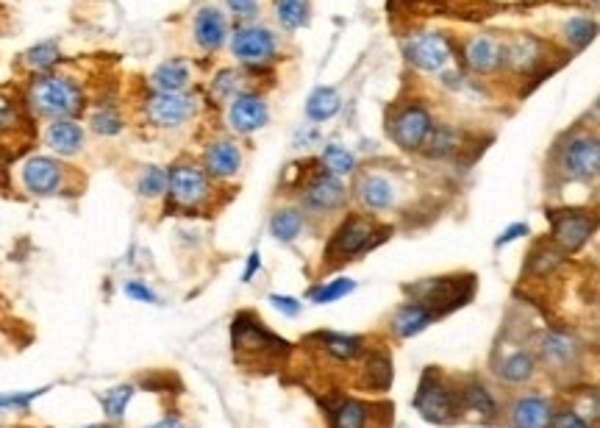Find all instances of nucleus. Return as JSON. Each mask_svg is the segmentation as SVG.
I'll return each mask as SVG.
<instances>
[{
    "label": "nucleus",
    "mask_w": 600,
    "mask_h": 428,
    "mask_svg": "<svg viewBox=\"0 0 600 428\" xmlns=\"http://www.w3.org/2000/svg\"><path fill=\"white\" fill-rule=\"evenodd\" d=\"M87 84L73 73L53 70L45 76H34L25 89V109L42 120H78L89 112Z\"/></svg>",
    "instance_id": "f257e3e1"
},
{
    "label": "nucleus",
    "mask_w": 600,
    "mask_h": 428,
    "mask_svg": "<svg viewBox=\"0 0 600 428\" xmlns=\"http://www.w3.org/2000/svg\"><path fill=\"white\" fill-rule=\"evenodd\" d=\"M214 181L203 164L195 162V159H178V162L170 164L167 170V212H178V214H203L209 212V206L214 203Z\"/></svg>",
    "instance_id": "f03ea898"
},
{
    "label": "nucleus",
    "mask_w": 600,
    "mask_h": 428,
    "mask_svg": "<svg viewBox=\"0 0 600 428\" xmlns=\"http://www.w3.org/2000/svg\"><path fill=\"white\" fill-rule=\"evenodd\" d=\"M392 231L389 226H381L373 214L367 212H353L342 217V223L334 228L331 240L325 245L323 253V267L325 270H334V267L353 262L356 256L373 251L378 242L387 240V234Z\"/></svg>",
    "instance_id": "7ed1b4c3"
},
{
    "label": "nucleus",
    "mask_w": 600,
    "mask_h": 428,
    "mask_svg": "<svg viewBox=\"0 0 600 428\" xmlns=\"http://www.w3.org/2000/svg\"><path fill=\"white\" fill-rule=\"evenodd\" d=\"M295 192H298V206L309 217H331L334 212H342L350 201L345 181L331 176L320 164V159L309 162V170L300 173Z\"/></svg>",
    "instance_id": "20e7f679"
},
{
    "label": "nucleus",
    "mask_w": 600,
    "mask_h": 428,
    "mask_svg": "<svg viewBox=\"0 0 600 428\" xmlns=\"http://www.w3.org/2000/svg\"><path fill=\"white\" fill-rule=\"evenodd\" d=\"M203 98L195 89L187 92H153L139 101V114H142V123L156 131H178L187 123H192L200 114Z\"/></svg>",
    "instance_id": "39448f33"
},
{
    "label": "nucleus",
    "mask_w": 600,
    "mask_h": 428,
    "mask_svg": "<svg viewBox=\"0 0 600 428\" xmlns=\"http://www.w3.org/2000/svg\"><path fill=\"white\" fill-rule=\"evenodd\" d=\"M75 181H81L78 173L59 156L34 153L20 164V184L34 198H59L64 192H75Z\"/></svg>",
    "instance_id": "423d86ee"
},
{
    "label": "nucleus",
    "mask_w": 600,
    "mask_h": 428,
    "mask_svg": "<svg viewBox=\"0 0 600 428\" xmlns=\"http://www.w3.org/2000/svg\"><path fill=\"white\" fill-rule=\"evenodd\" d=\"M228 51L237 59L239 67H245L248 73L264 70L281 56V37L278 31L262 23H242L231 31L228 39Z\"/></svg>",
    "instance_id": "0eeeda50"
},
{
    "label": "nucleus",
    "mask_w": 600,
    "mask_h": 428,
    "mask_svg": "<svg viewBox=\"0 0 600 428\" xmlns=\"http://www.w3.org/2000/svg\"><path fill=\"white\" fill-rule=\"evenodd\" d=\"M234 351H237L239 362L256 367V365H275L278 359H284L289 351V345L284 340H278L270 328H264L253 315H239L234 320Z\"/></svg>",
    "instance_id": "6e6552de"
},
{
    "label": "nucleus",
    "mask_w": 600,
    "mask_h": 428,
    "mask_svg": "<svg viewBox=\"0 0 600 428\" xmlns=\"http://www.w3.org/2000/svg\"><path fill=\"white\" fill-rule=\"evenodd\" d=\"M414 406L428 423H437V426L459 423L464 415L462 392H459V387H453L437 367H431L420 381V390L414 395Z\"/></svg>",
    "instance_id": "1a4fd4ad"
},
{
    "label": "nucleus",
    "mask_w": 600,
    "mask_h": 428,
    "mask_svg": "<svg viewBox=\"0 0 600 428\" xmlns=\"http://www.w3.org/2000/svg\"><path fill=\"white\" fill-rule=\"evenodd\" d=\"M556 173L564 181L589 184L600 178V134L578 131L556 148Z\"/></svg>",
    "instance_id": "9d476101"
},
{
    "label": "nucleus",
    "mask_w": 600,
    "mask_h": 428,
    "mask_svg": "<svg viewBox=\"0 0 600 428\" xmlns=\"http://www.w3.org/2000/svg\"><path fill=\"white\" fill-rule=\"evenodd\" d=\"M350 195L362 206V212L373 214V217L387 214L400 206V178L389 173L387 167L370 164V167L356 170Z\"/></svg>",
    "instance_id": "9b49d317"
},
{
    "label": "nucleus",
    "mask_w": 600,
    "mask_h": 428,
    "mask_svg": "<svg viewBox=\"0 0 600 428\" xmlns=\"http://www.w3.org/2000/svg\"><path fill=\"white\" fill-rule=\"evenodd\" d=\"M434 114L423 101H403L387 114V134L403 153H420L434 131Z\"/></svg>",
    "instance_id": "f8f14e48"
},
{
    "label": "nucleus",
    "mask_w": 600,
    "mask_h": 428,
    "mask_svg": "<svg viewBox=\"0 0 600 428\" xmlns=\"http://www.w3.org/2000/svg\"><path fill=\"white\" fill-rule=\"evenodd\" d=\"M548 223L550 242H556L564 253H575L592 240L598 217L589 209H548Z\"/></svg>",
    "instance_id": "ddd939ff"
},
{
    "label": "nucleus",
    "mask_w": 600,
    "mask_h": 428,
    "mask_svg": "<svg viewBox=\"0 0 600 428\" xmlns=\"http://www.w3.org/2000/svg\"><path fill=\"white\" fill-rule=\"evenodd\" d=\"M400 51H403V59L420 73H442L445 67H450V59H453L450 39L434 34V31H420V34L403 37Z\"/></svg>",
    "instance_id": "4468645a"
},
{
    "label": "nucleus",
    "mask_w": 600,
    "mask_h": 428,
    "mask_svg": "<svg viewBox=\"0 0 600 428\" xmlns=\"http://www.w3.org/2000/svg\"><path fill=\"white\" fill-rule=\"evenodd\" d=\"M270 123V103L262 92L245 89L225 103V126L237 137H250Z\"/></svg>",
    "instance_id": "2eb2a0df"
},
{
    "label": "nucleus",
    "mask_w": 600,
    "mask_h": 428,
    "mask_svg": "<svg viewBox=\"0 0 600 428\" xmlns=\"http://www.w3.org/2000/svg\"><path fill=\"white\" fill-rule=\"evenodd\" d=\"M378 403L362 401V398H334L325 406L328 428H384L387 415Z\"/></svg>",
    "instance_id": "dca6fc26"
},
{
    "label": "nucleus",
    "mask_w": 600,
    "mask_h": 428,
    "mask_svg": "<svg viewBox=\"0 0 600 428\" xmlns=\"http://www.w3.org/2000/svg\"><path fill=\"white\" fill-rule=\"evenodd\" d=\"M553 415H556V406L548 395L525 392V395H514L500 417L506 420V428H550Z\"/></svg>",
    "instance_id": "f3484780"
},
{
    "label": "nucleus",
    "mask_w": 600,
    "mask_h": 428,
    "mask_svg": "<svg viewBox=\"0 0 600 428\" xmlns=\"http://www.w3.org/2000/svg\"><path fill=\"white\" fill-rule=\"evenodd\" d=\"M228 39H231V23L220 6L206 3L192 14V42L200 53L212 56V53L223 51Z\"/></svg>",
    "instance_id": "a211bd4d"
},
{
    "label": "nucleus",
    "mask_w": 600,
    "mask_h": 428,
    "mask_svg": "<svg viewBox=\"0 0 600 428\" xmlns=\"http://www.w3.org/2000/svg\"><path fill=\"white\" fill-rule=\"evenodd\" d=\"M200 164L214 181H231L242 170V148L234 137H225V134L212 137L203 145Z\"/></svg>",
    "instance_id": "6ab92c4d"
},
{
    "label": "nucleus",
    "mask_w": 600,
    "mask_h": 428,
    "mask_svg": "<svg viewBox=\"0 0 600 428\" xmlns=\"http://www.w3.org/2000/svg\"><path fill=\"white\" fill-rule=\"evenodd\" d=\"M537 348V362L548 365L550 370H564V367H573L581 356V342L575 340L573 334L559 331V328H545L542 334H537L534 340Z\"/></svg>",
    "instance_id": "aec40b11"
},
{
    "label": "nucleus",
    "mask_w": 600,
    "mask_h": 428,
    "mask_svg": "<svg viewBox=\"0 0 600 428\" xmlns=\"http://www.w3.org/2000/svg\"><path fill=\"white\" fill-rule=\"evenodd\" d=\"M462 62L464 70H470L473 76H492L506 67V48L500 39L481 34L464 42Z\"/></svg>",
    "instance_id": "412c9836"
},
{
    "label": "nucleus",
    "mask_w": 600,
    "mask_h": 428,
    "mask_svg": "<svg viewBox=\"0 0 600 428\" xmlns=\"http://www.w3.org/2000/svg\"><path fill=\"white\" fill-rule=\"evenodd\" d=\"M314 345V351L320 353L323 359L334 362V365H353L362 362L367 356V340L364 337H353V334H337V331H320L309 337Z\"/></svg>",
    "instance_id": "4be33fe9"
},
{
    "label": "nucleus",
    "mask_w": 600,
    "mask_h": 428,
    "mask_svg": "<svg viewBox=\"0 0 600 428\" xmlns=\"http://www.w3.org/2000/svg\"><path fill=\"white\" fill-rule=\"evenodd\" d=\"M537 353L525 345H514L509 351H503L492 365V373L503 387H523L531 378L537 376Z\"/></svg>",
    "instance_id": "5701e85b"
},
{
    "label": "nucleus",
    "mask_w": 600,
    "mask_h": 428,
    "mask_svg": "<svg viewBox=\"0 0 600 428\" xmlns=\"http://www.w3.org/2000/svg\"><path fill=\"white\" fill-rule=\"evenodd\" d=\"M87 126L81 120H50L42 134V142L53 156L73 159L87 148Z\"/></svg>",
    "instance_id": "b1692460"
},
{
    "label": "nucleus",
    "mask_w": 600,
    "mask_h": 428,
    "mask_svg": "<svg viewBox=\"0 0 600 428\" xmlns=\"http://www.w3.org/2000/svg\"><path fill=\"white\" fill-rule=\"evenodd\" d=\"M437 309H431L428 303L423 301H409L400 303L398 309L392 312V320H389V328L398 340H412L417 334H423L425 328L431 326L437 320Z\"/></svg>",
    "instance_id": "393cba45"
},
{
    "label": "nucleus",
    "mask_w": 600,
    "mask_h": 428,
    "mask_svg": "<svg viewBox=\"0 0 600 428\" xmlns=\"http://www.w3.org/2000/svg\"><path fill=\"white\" fill-rule=\"evenodd\" d=\"M462 409L464 415H473L475 420H481V423H495L503 412H500V403L498 398L492 395L484 381H478V378H467L462 387Z\"/></svg>",
    "instance_id": "a878e982"
},
{
    "label": "nucleus",
    "mask_w": 600,
    "mask_h": 428,
    "mask_svg": "<svg viewBox=\"0 0 600 428\" xmlns=\"http://www.w3.org/2000/svg\"><path fill=\"white\" fill-rule=\"evenodd\" d=\"M192 62L189 59H167L148 76V87L153 92H187L192 89Z\"/></svg>",
    "instance_id": "bb28decb"
},
{
    "label": "nucleus",
    "mask_w": 600,
    "mask_h": 428,
    "mask_svg": "<svg viewBox=\"0 0 600 428\" xmlns=\"http://www.w3.org/2000/svg\"><path fill=\"white\" fill-rule=\"evenodd\" d=\"M87 131H92L95 137L103 139L120 137L125 131V114L120 109V103L112 101V98H103L95 106H89Z\"/></svg>",
    "instance_id": "cd10ccee"
},
{
    "label": "nucleus",
    "mask_w": 600,
    "mask_h": 428,
    "mask_svg": "<svg viewBox=\"0 0 600 428\" xmlns=\"http://www.w3.org/2000/svg\"><path fill=\"white\" fill-rule=\"evenodd\" d=\"M309 226V214L300 209L298 203H287V206H278L273 214H270V234L273 240L284 242H295L306 231Z\"/></svg>",
    "instance_id": "c85d7f7f"
},
{
    "label": "nucleus",
    "mask_w": 600,
    "mask_h": 428,
    "mask_svg": "<svg viewBox=\"0 0 600 428\" xmlns=\"http://www.w3.org/2000/svg\"><path fill=\"white\" fill-rule=\"evenodd\" d=\"M59 64H62V45H59L56 39L37 42V45H31V48L20 56V67H23L31 78L53 73V70H59Z\"/></svg>",
    "instance_id": "c756f323"
},
{
    "label": "nucleus",
    "mask_w": 600,
    "mask_h": 428,
    "mask_svg": "<svg viewBox=\"0 0 600 428\" xmlns=\"http://www.w3.org/2000/svg\"><path fill=\"white\" fill-rule=\"evenodd\" d=\"M506 48V67L514 73H531L542 62V42L534 37H514L512 42H503Z\"/></svg>",
    "instance_id": "7c9ffc66"
},
{
    "label": "nucleus",
    "mask_w": 600,
    "mask_h": 428,
    "mask_svg": "<svg viewBox=\"0 0 600 428\" xmlns=\"http://www.w3.org/2000/svg\"><path fill=\"white\" fill-rule=\"evenodd\" d=\"M275 26L287 34H295L312 20V0H273Z\"/></svg>",
    "instance_id": "2f4dec72"
},
{
    "label": "nucleus",
    "mask_w": 600,
    "mask_h": 428,
    "mask_svg": "<svg viewBox=\"0 0 600 428\" xmlns=\"http://www.w3.org/2000/svg\"><path fill=\"white\" fill-rule=\"evenodd\" d=\"M342 109V98L334 87H314L306 98V120L309 123H328Z\"/></svg>",
    "instance_id": "473e14b6"
},
{
    "label": "nucleus",
    "mask_w": 600,
    "mask_h": 428,
    "mask_svg": "<svg viewBox=\"0 0 600 428\" xmlns=\"http://www.w3.org/2000/svg\"><path fill=\"white\" fill-rule=\"evenodd\" d=\"M462 148V134H459V128L448 126V123H437L434 131H431V137L425 139L423 145V156L428 159H448L453 153H459Z\"/></svg>",
    "instance_id": "72a5a7b5"
},
{
    "label": "nucleus",
    "mask_w": 600,
    "mask_h": 428,
    "mask_svg": "<svg viewBox=\"0 0 600 428\" xmlns=\"http://www.w3.org/2000/svg\"><path fill=\"white\" fill-rule=\"evenodd\" d=\"M245 89H250L248 84H245V67H242V70H237V67H223V70L212 78L209 95H212L214 103L225 106V103L231 101V98H237L239 92H245Z\"/></svg>",
    "instance_id": "f704fd0d"
},
{
    "label": "nucleus",
    "mask_w": 600,
    "mask_h": 428,
    "mask_svg": "<svg viewBox=\"0 0 600 428\" xmlns=\"http://www.w3.org/2000/svg\"><path fill=\"white\" fill-rule=\"evenodd\" d=\"M134 189L142 201H162L167 195V170L159 164H145L134 178Z\"/></svg>",
    "instance_id": "c9c22d12"
},
{
    "label": "nucleus",
    "mask_w": 600,
    "mask_h": 428,
    "mask_svg": "<svg viewBox=\"0 0 600 428\" xmlns=\"http://www.w3.org/2000/svg\"><path fill=\"white\" fill-rule=\"evenodd\" d=\"M320 164H323L325 170L331 173V176L337 178H353L356 176V156L345 148V145H337V142H331V145H325L323 153H320Z\"/></svg>",
    "instance_id": "e433bc0d"
},
{
    "label": "nucleus",
    "mask_w": 600,
    "mask_h": 428,
    "mask_svg": "<svg viewBox=\"0 0 600 428\" xmlns=\"http://www.w3.org/2000/svg\"><path fill=\"white\" fill-rule=\"evenodd\" d=\"M598 23L587 17V14H578V17H570L562 26V37L564 42L570 45V51H584L592 39L598 37Z\"/></svg>",
    "instance_id": "4c0bfd02"
},
{
    "label": "nucleus",
    "mask_w": 600,
    "mask_h": 428,
    "mask_svg": "<svg viewBox=\"0 0 600 428\" xmlns=\"http://www.w3.org/2000/svg\"><path fill=\"white\" fill-rule=\"evenodd\" d=\"M564 256L567 253L556 245V242H542L534 248V253L528 256V273H534V276H548L553 273L556 267L562 265Z\"/></svg>",
    "instance_id": "58836bf2"
},
{
    "label": "nucleus",
    "mask_w": 600,
    "mask_h": 428,
    "mask_svg": "<svg viewBox=\"0 0 600 428\" xmlns=\"http://www.w3.org/2000/svg\"><path fill=\"white\" fill-rule=\"evenodd\" d=\"M134 384H120V387H114V390L103 392L100 395V406H103V415L109 423H120L125 415V409H128V403L134 398Z\"/></svg>",
    "instance_id": "ea45409f"
},
{
    "label": "nucleus",
    "mask_w": 600,
    "mask_h": 428,
    "mask_svg": "<svg viewBox=\"0 0 600 428\" xmlns=\"http://www.w3.org/2000/svg\"><path fill=\"white\" fill-rule=\"evenodd\" d=\"M23 106L20 98L12 89H0V137L3 134H14L20 123H23Z\"/></svg>",
    "instance_id": "a19ab883"
},
{
    "label": "nucleus",
    "mask_w": 600,
    "mask_h": 428,
    "mask_svg": "<svg viewBox=\"0 0 600 428\" xmlns=\"http://www.w3.org/2000/svg\"><path fill=\"white\" fill-rule=\"evenodd\" d=\"M353 290H356V281H350V278H331V281H320L317 287L309 290V301L323 306V303L342 301Z\"/></svg>",
    "instance_id": "79ce46f5"
},
{
    "label": "nucleus",
    "mask_w": 600,
    "mask_h": 428,
    "mask_svg": "<svg viewBox=\"0 0 600 428\" xmlns=\"http://www.w3.org/2000/svg\"><path fill=\"white\" fill-rule=\"evenodd\" d=\"M570 409L584 417L589 428H595L600 423V390H578L570 401Z\"/></svg>",
    "instance_id": "37998d69"
},
{
    "label": "nucleus",
    "mask_w": 600,
    "mask_h": 428,
    "mask_svg": "<svg viewBox=\"0 0 600 428\" xmlns=\"http://www.w3.org/2000/svg\"><path fill=\"white\" fill-rule=\"evenodd\" d=\"M225 9L234 14L237 26L242 23H256L262 14V0H225Z\"/></svg>",
    "instance_id": "c03bdc74"
},
{
    "label": "nucleus",
    "mask_w": 600,
    "mask_h": 428,
    "mask_svg": "<svg viewBox=\"0 0 600 428\" xmlns=\"http://www.w3.org/2000/svg\"><path fill=\"white\" fill-rule=\"evenodd\" d=\"M48 387L42 390H28V392H12V395H0V409H28L31 403L37 401L39 395H45Z\"/></svg>",
    "instance_id": "a18cd8bd"
},
{
    "label": "nucleus",
    "mask_w": 600,
    "mask_h": 428,
    "mask_svg": "<svg viewBox=\"0 0 600 428\" xmlns=\"http://www.w3.org/2000/svg\"><path fill=\"white\" fill-rule=\"evenodd\" d=\"M123 292H125V295H128V298H131V301L159 303V298H156V292L150 290L145 281H139V278H131V281H125Z\"/></svg>",
    "instance_id": "49530a36"
},
{
    "label": "nucleus",
    "mask_w": 600,
    "mask_h": 428,
    "mask_svg": "<svg viewBox=\"0 0 600 428\" xmlns=\"http://www.w3.org/2000/svg\"><path fill=\"white\" fill-rule=\"evenodd\" d=\"M550 428H589V423L578 412H573L570 406H564V409H556Z\"/></svg>",
    "instance_id": "de8ad7c7"
},
{
    "label": "nucleus",
    "mask_w": 600,
    "mask_h": 428,
    "mask_svg": "<svg viewBox=\"0 0 600 428\" xmlns=\"http://www.w3.org/2000/svg\"><path fill=\"white\" fill-rule=\"evenodd\" d=\"M270 303H273L275 312H281L284 317H298L303 303L298 298H289V295H270Z\"/></svg>",
    "instance_id": "09e8293b"
},
{
    "label": "nucleus",
    "mask_w": 600,
    "mask_h": 428,
    "mask_svg": "<svg viewBox=\"0 0 600 428\" xmlns=\"http://www.w3.org/2000/svg\"><path fill=\"white\" fill-rule=\"evenodd\" d=\"M531 234V228H528V223H514V226H509L503 234H500L498 240H495V248H503V245H509V242L520 240V237H528Z\"/></svg>",
    "instance_id": "8fccbe9b"
},
{
    "label": "nucleus",
    "mask_w": 600,
    "mask_h": 428,
    "mask_svg": "<svg viewBox=\"0 0 600 428\" xmlns=\"http://www.w3.org/2000/svg\"><path fill=\"white\" fill-rule=\"evenodd\" d=\"M259 267H262V256H259V251H253L248 256V265H245V270H242V281H245V284H250V281H253V276L259 273Z\"/></svg>",
    "instance_id": "3c124183"
},
{
    "label": "nucleus",
    "mask_w": 600,
    "mask_h": 428,
    "mask_svg": "<svg viewBox=\"0 0 600 428\" xmlns=\"http://www.w3.org/2000/svg\"><path fill=\"white\" fill-rule=\"evenodd\" d=\"M148 428H184V423L178 417H164V420H159V423H153Z\"/></svg>",
    "instance_id": "603ef678"
},
{
    "label": "nucleus",
    "mask_w": 600,
    "mask_h": 428,
    "mask_svg": "<svg viewBox=\"0 0 600 428\" xmlns=\"http://www.w3.org/2000/svg\"><path fill=\"white\" fill-rule=\"evenodd\" d=\"M84 428H114L112 423H92V426H84Z\"/></svg>",
    "instance_id": "864d4df0"
},
{
    "label": "nucleus",
    "mask_w": 600,
    "mask_h": 428,
    "mask_svg": "<svg viewBox=\"0 0 600 428\" xmlns=\"http://www.w3.org/2000/svg\"><path fill=\"white\" fill-rule=\"evenodd\" d=\"M595 3H598V6H600V0H595Z\"/></svg>",
    "instance_id": "5fc2aeb1"
}]
</instances>
